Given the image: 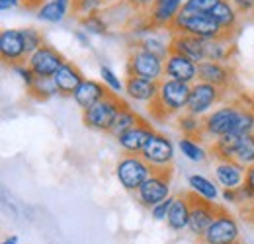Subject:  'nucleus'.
Segmentation results:
<instances>
[{
    "instance_id": "1",
    "label": "nucleus",
    "mask_w": 254,
    "mask_h": 244,
    "mask_svg": "<svg viewBox=\"0 0 254 244\" xmlns=\"http://www.w3.org/2000/svg\"><path fill=\"white\" fill-rule=\"evenodd\" d=\"M191 84L172 80V78H162L159 82V96L157 100L149 106V112L153 118L164 120L170 116H180L188 108Z\"/></svg>"
},
{
    "instance_id": "2",
    "label": "nucleus",
    "mask_w": 254,
    "mask_h": 244,
    "mask_svg": "<svg viewBox=\"0 0 254 244\" xmlns=\"http://www.w3.org/2000/svg\"><path fill=\"white\" fill-rule=\"evenodd\" d=\"M170 33H188L203 39H215V37H233L225 33L223 28L209 16V14H199V12H190V10H180L174 22L168 28Z\"/></svg>"
},
{
    "instance_id": "3",
    "label": "nucleus",
    "mask_w": 254,
    "mask_h": 244,
    "mask_svg": "<svg viewBox=\"0 0 254 244\" xmlns=\"http://www.w3.org/2000/svg\"><path fill=\"white\" fill-rule=\"evenodd\" d=\"M153 172L155 168L141 154H124L116 164L118 182L129 193H137V189L147 182Z\"/></svg>"
},
{
    "instance_id": "4",
    "label": "nucleus",
    "mask_w": 254,
    "mask_h": 244,
    "mask_svg": "<svg viewBox=\"0 0 254 244\" xmlns=\"http://www.w3.org/2000/svg\"><path fill=\"white\" fill-rule=\"evenodd\" d=\"M124 104H126V102L120 100L118 94L110 92L104 100H100L92 108H88V110L82 112V123H84L88 129L110 133V129H112V125L118 120V116H120Z\"/></svg>"
},
{
    "instance_id": "5",
    "label": "nucleus",
    "mask_w": 254,
    "mask_h": 244,
    "mask_svg": "<svg viewBox=\"0 0 254 244\" xmlns=\"http://www.w3.org/2000/svg\"><path fill=\"white\" fill-rule=\"evenodd\" d=\"M243 110H245V104H239V102H231L221 108H215L209 116L203 118V137H209L211 141H215L227 133H233Z\"/></svg>"
},
{
    "instance_id": "6",
    "label": "nucleus",
    "mask_w": 254,
    "mask_h": 244,
    "mask_svg": "<svg viewBox=\"0 0 254 244\" xmlns=\"http://www.w3.org/2000/svg\"><path fill=\"white\" fill-rule=\"evenodd\" d=\"M170 178H172V168H159V170H155L147 178V182L137 189V193H135L137 201L143 207L151 209V207L159 205L160 201L168 199L170 197Z\"/></svg>"
},
{
    "instance_id": "7",
    "label": "nucleus",
    "mask_w": 254,
    "mask_h": 244,
    "mask_svg": "<svg viewBox=\"0 0 254 244\" xmlns=\"http://www.w3.org/2000/svg\"><path fill=\"white\" fill-rule=\"evenodd\" d=\"M126 70L127 76H139V78L160 82L164 78V61L149 51L135 47L127 57Z\"/></svg>"
},
{
    "instance_id": "8",
    "label": "nucleus",
    "mask_w": 254,
    "mask_h": 244,
    "mask_svg": "<svg viewBox=\"0 0 254 244\" xmlns=\"http://www.w3.org/2000/svg\"><path fill=\"white\" fill-rule=\"evenodd\" d=\"M239 223L229 211L219 207L213 223L201 237V244H239Z\"/></svg>"
},
{
    "instance_id": "9",
    "label": "nucleus",
    "mask_w": 254,
    "mask_h": 244,
    "mask_svg": "<svg viewBox=\"0 0 254 244\" xmlns=\"http://www.w3.org/2000/svg\"><path fill=\"white\" fill-rule=\"evenodd\" d=\"M221 96H223V88L197 80V82L191 84L190 100H188L186 112L197 116V118H205V116H209L213 112L215 104H219Z\"/></svg>"
},
{
    "instance_id": "10",
    "label": "nucleus",
    "mask_w": 254,
    "mask_h": 244,
    "mask_svg": "<svg viewBox=\"0 0 254 244\" xmlns=\"http://www.w3.org/2000/svg\"><path fill=\"white\" fill-rule=\"evenodd\" d=\"M188 195H190V225H188V231H190L195 239L201 241V237L205 235V231L213 223V219H215V215L219 211V207L213 201H207L203 197H197L191 191Z\"/></svg>"
},
{
    "instance_id": "11",
    "label": "nucleus",
    "mask_w": 254,
    "mask_h": 244,
    "mask_svg": "<svg viewBox=\"0 0 254 244\" xmlns=\"http://www.w3.org/2000/svg\"><path fill=\"white\" fill-rule=\"evenodd\" d=\"M64 57L49 43H45L43 47H39L35 53L28 57V66L35 72V76H47L53 78L55 72L64 64Z\"/></svg>"
},
{
    "instance_id": "12",
    "label": "nucleus",
    "mask_w": 254,
    "mask_h": 244,
    "mask_svg": "<svg viewBox=\"0 0 254 244\" xmlns=\"http://www.w3.org/2000/svg\"><path fill=\"white\" fill-rule=\"evenodd\" d=\"M141 156L155 168H170L172 160H174V145L168 137L160 135V133H155L151 137V141L145 145Z\"/></svg>"
},
{
    "instance_id": "13",
    "label": "nucleus",
    "mask_w": 254,
    "mask_h": 244,
    "mask_svg": "<svg viewBox=\"0 0 254 244\" xmlns=\"http://www.w3.org/2000/svg\"><path fill=\"white\" fill-rule=\"evenodd\" d=\"M0 55L10 68L28 62V51L24 45L22 30H4L0 35Z\"/></svg>"
},
{
    "instance_id": "14",
    "label": "nucleus",
    "mask_w": 254,
    "mask_h": 244,
    "mask_svg": "<svg viewBox=\"0 0 254 244\" xmlns=\"http://www.w3.org/2000/svg\"><path fill=\"white\" fill-rule=\"evenodd\" d=\"M164 78L193 84L197 82V62H193L180 53L170 51V55L164 61Z\"/></svg>"
},
{
    "instance_id": "15",
    "label": "nucleus",
    "mask_w": 254,
    "mask_h": 244,
    "mask_svg": "<svg viewBox=\"0 0 254 244\" xmlns=\"http://www.w3.org/2000/svg\"><path fill=\"white\" fill-rule=\"evenodd\" d=\"M170 51L180 53L199 64L205 61V39L188 33H170Z\"/></svg>"
},
{
    "instance_id": "16",
    "label": "nucleus",
    "mask_w": 254,
    "mask_h": 244,
    "mask_svg": "<svg viewBox=\"0 0 254 244\" xmlns=\"http://www.w3.org/2000/svg\"><path fill=\"white\" fill-rule=\"evenodd\" d=\"M155 133H157V131H153L151 123L143 120V122L137 123L135 127H131L129 131H126V133L118 139V143H120L122 151L126 154H141L143 149H145V145L151 141V137H153Z\"/></svg>"
},
{
    "instance_id": "17",
    "label": "nucleus",
    "mask_w": 254,
    "mask_h": 244,
    "mask_svg": "<svg viewBox=\"0 0 254 244\" xmlns=\"http://www.w3.org/2000/svg\"><path fill=\"white\" fill-rule=\"evenodd\" d=\"M245 176L247 168L237 164L235 160L219 158L215 164V180L221 183L223 189H239L241 185H245Z\"/></svg>"
},
{
    "instance_id": "18",
    "label": "nucleus",
    "mask_w": 254,
    "mask_h": 244,
    "mask_svg": "<svg viewBox=\"0 0 254 244\" xmlns=\"http://www.w3.org/2000/svg\"><path fill=\"white\" fill-rule=\"evenodd\" d=\"M197 80L227 88L233 80V68L227 66V62H215V61H203L197 64Z\"/></svg>"
},
{
    "instance_id": "19",
    "label": "nucleus",
    "mask_w": 254,
    "mask_h": 244,
    "mask_svg": "<svg viewBox=\"0 0 254 244\" xmlns=\"http://www.w3.org/2000/svg\"><path fill=\"white\" fill-rule=\"evenodd\" d=\"M110 92L112 90H110L104 82H98V80H92V78H84L82 84L78 86V90L74 92L72 100H74L76 106L84 112V110L92 108L94 104H98L100 100H104Z\"/></svg>"
},
{
    "instance_id": "20",
    "label": "nucleus",
    "mask_w": 254,
    "mask_h": 244,
    "mask_svg": "<svg viewBox=\"0 0 254 244\" xmlns=\"http://www.w3.org/2000/svg\"><path fill=\"white\" fill-rule=\"evenodd\" d=\"M53 80H55V84H57V88H59V94L61 96H74V92L78 90V86L82 84V80H84V74H82V70L74 64V62H64L63 66L55 72V76H53Z\"/></svg>"
},
{
    "instance_id": "21",
    "label": "nucleus",
    "mask_w": 254,
    "mask_h": 244,
    "mask_svg": "<svg viewBox=\"0 0 254 244\" xmlns=\"http://www.w3.org/2000/svg\"><path fill=\"white\" fill-rule=\"evenodd\" d=\"M186 0H159L151 6L149 12V22L157 28H170V24L174 22V18L178 16V12L182 10Z\"/></svg>"
},
{
    "instance_id": "22",
    "label": "nucleus",
    "mask_w": 254,
    "mask_h": 244,
    "mask_svg": "<svg viewBox=\"0 0 254 244\" xmlns=\"http://www.w3.org/2000/svg\"><path fill=\"white\" fill-rule=\"evenodd\" d=\"M126 94L135 102L153 104L159 96V82L139 78V76H127L126 78Z\"/></svg>"
},
{
    "instance_id": "23",
    "label": "nucleus",
    "mask_w": 254,
    "mask_h": 244,
    "mask_svg": "<svg viewBox=\"0 0 254 244\" xmlns=\"http://www.w3.org/2000/svg\"><path fill=\"white\" fill-rule=\"evenodd\" d=\"M166 225L174 233H182L190 225V195H176L174 203L170 207V213L166 217Z\"/></svg>"
},
{
    "instance_id": "24",
    "label": "nucleus",
    "mask_w": 254,
    "mask_h": 244,
    "mask_svg": "<svg viewBox=\"0 0 254 244\" xmlns=\"http://www.w3.org/2000/svg\"><path fill=\"white\" fill-rule=\"evenodd\" d=\"M209 16L221 26L225 33L233 35V31L237 28V20H239V12H237V8L233 6V2H229V0H219L217 6L209 12Z\"/></svg>"
},
{
    "instance_id": "25",
    "label": "nucleus",
    "mask_w": 254,
    "mask_h": 244,
    "mask_svg": "<svg viewBox=\"0 0 254 244\" xmlns=\"http://www.w3.org/2000/svg\"><path fill=\"white\" fill-rule=\"evenodd\" d=\"M233 37H215L205 39V61L227 62L233 55Z\"/></svg>"
},
{
    "instance_id": "26",
    "label": "nucleus",
    "mask_w": 254,
    "mask_h": 244,
    "mask_svg": "<svg viewBox=\"0 0 254 244\" xmlns=\"http://www.w3.org/2000/svg\"><path fill=\"white\" fill-rule=\"evenodd\" d=\"M188 185H190L191 193H195L197 197H203L207 201L215 203V199L221 197L219 189H217V183L209 180L207 176H203V174H190L188 176Z\"/></svg>"
},
{
    "instance_id": "27",
    "label": "nucleus",
    "mask_w": 254,
    "mask_h": 244,
    "mask_svg": "<svg viewBox=\"0 0 254 244\" xmlns=\"http://www.w3.org/2000/svg\"><path fill=\"white\" fill-rule=\"evenodd\" d=\"M229 160H235L237 164L249 168L254 164V133L251 135H243L235 147V151L231 154Z\"/></svg>"
},
{
    "instance_id": "28",
    "label": "nucleus",
    "mask_w": 254,
    "mask_h": 244,
    "mask_svg": "<svg viewBox=\"0 0 254 244\" xmlns=\"http://www.w3.org/2000/svg\"><path fill=\"white\" fill-rule=\"evenodd\" d=\"M139 122H143V120H141V116H139V114H135V110H133L129 104H124V108H122V112H120L118 120H116V123H114V125H112V129H110V135H114L116 139H120L126 131H129L131 127H135Z\"/></svg>"
},
{
    "instance_id": "29",
    "label": "nucleus",
    "mask_w": 254,
    "mask_h": 244,
    "mask_svg": "<svg viewBox=\"0 0 254 244\" xmlns=\"http://www.w3.org/2000/svg\"><path fill=\"white\" fill-rule=\"evenodd\" d=\"M28 94L32 96L33 100L43 102V100H49V98L57 96V94H59V88H57V84H55V80H53V78L37 76V78H35V82L28 88Z\"/></svg>"
},
{
    "instance_id": "30",
    "label": "nucleus",
    "mask_w": 254,
    "mask_h": 244,
    "mask_svg": "<svg viewBox=\"0 0 254 244\" xmlns=\"http://www.w3.org/2000/svg\"><path fill=\"white\" fill-rule=\"evenodd\" d=\"M135 47L157 55L162 61H166V57L170 55V41H164V39H160L157 35H143Z\"/></svg>"
},
{
    "instance_id": "31",
    "label": "nucleus",
    "mask_w": 254,
    "mask_h": 244,
    "mask_svg": "<svg viewBox=\"0 0 254 244\" xmlns=\"http://www.w3.org/2000/svg\"><path fill=\"white\" fill-rule=\"evenodd\" d=\"M66 12H68V8H66V6L59 4V2H55V0H51V2H45V4L37 10V18H39V20H43V22L59 24V22H63L64 20Z\"/></svg>"
},
{
    "instance_id": "32",
    "label": "nucleus",
    "mask_w": 254,
    "mask_h": 244,
    "mask_svg": "<svg viewBox=\"0 0 254 244\" xmlns=\"http://www.w3.org/2000/svg\"><path fill=\"white\" fill-rule=\"evenodd\" d=\"M178 127L184 133V137H191V139H193V135L203 137V118H197L193 114H188V112L180 114L178 116Z\"/></svg>"
},
{
    "instance_id": "33",
    "label": "nucleus",
    "mask_w": 254,
    "mask_h": 244,
    "mask_svg": "<svg viewBox=\"0 0 254 244\" xmlns=\"http://www.w3.org/2000/svg\"><path fill=\"white\" fill-rule=\"evenodd\" d=\"M178 149L182 151V154L191 160V162H203L207 158V151L201 147V143H197L195 139L191 137H182L178 141Z\"/></svg>"
},
{
    "instance_id": "34",
    "label": "nucleus",
    "mask_w": 254,
    "mask_h": 244,
    "mask_svg": "<svg viewBox=\"0 0 254 244\" xmlns=\"http://www.w3.org/2000/svg\"><path fill=\"white\" fill-rule=\"evenodd\" d=\"M100 76H102V82L114 92V94H120L122 90H126V82H122L120 76L108 64H100Z\"/></svg>"
},
{
    "instance_id": "35",
    "label": "nucleus",
    "mask_w": 254,
    "mask_h": 244,
    "mask_svg": "<svg viewBox=\"0 0 254 244\" xmlns=\"http://www.w3.org/2000/svg\"><path fill=\"white\" fill-rule=\"evenodd\" d=\"M22 37H24V45H26L28 57H30L32 53H35L39 47H43V45H45L41 31L35 30V28H24V30H22Z\"/></svg>"
},
{
    "instance_id": "36",
    "label": "nucleus",
    "mask_w": 254,
    "mask_h": 244,
    "mask_svg": "<svg viewBox=\"0 0 254 244\" xmlns=\"http://www.w3.org/2000/svg\"><path fill=\"white\" fill-rule=\"evenodd\" d=\"M108 0H70L72 12L78 16H90V14H98V8L102 4H106Z\"/></svg>"
},
{
    "instance_id": "37",
    "label": "nucleus",
    "mask_w": 254,
    "mask_h": 244,
    "mask_svg": "<svg viewBox=\"0 0 254 244\" xmlns=\"http://www.w3.org/2000/svg\"><path fill=\"white\" fill-rule=\"evenodd\" d=\"M80 26L86 33H94V35H104L108 31V26L100 18V14H90V16L80 18Z\"/></svg>"
},
{
    "instance_id": "38",
    "label": "nucleus",
    "mask_w": 254,
    "mask_h": 244,
    "mask_svg": "<svg viewBox=\"0 0 254 244\" xmlns=\"http://www.w3.org/2000/svg\"><path fill=\"white\" fill-rule=\"evenodd\" d=\"M233 133H237V135H251L254 133V112L251 108H247L245 106V110L241 112V118H239V122H237V127H235V131Z\"/></svg>"
},
{
    "instance_id": "39",
    "label": "nucleus",
    "mask_w": 254,
    "mask_h": 244,
    "mask_svg": "<svg viewBox=\"0 0 254 244\" xmlns=\"http://www.w3.org/2000/svg\"><path fill=\"white\" fill-rule=\"evenodd\" d=\"M219 0H186L184 2V10H190V12H199V14H209L215 6H217Z\"/></svg>"
},
{
    "instance_id": "40",
    "label": "nucleus",
    "mask_w": 254,
    "mask_h": 244,
    "mask_svg": "<svg viewBox=\"0 0 254 244\" xmlns=\"http://www.w3.org/2000/svg\"><path fill=\"white\" fill-rule=\"evenodd\" d=\"M172 203H174V195H170L168 199L160 201L159 205L151 207V209H149V211H151V217H153L155 221H166V217H168V213H170Z\"/></svg>"
},
{
    "instance_id": "41",
    "label": "nucleus",
    "mask_w": 254,
    "mask_h": 244,
    "mask_svg": "<svg viewBox=\"0 0 254 244\" xmlns=\"http://www.w3.org/2000/svg\"><path fill=\"white\" fill-rule=\"evenodd\" d=\"M12 70L22 78V82L26 84V88H30L33 82H35V72H33L32 68L28 66V62H22V64H16V66H12Z\"/></svg>"
},
{
    "instance_id": "42",
    "label": "nucleus",
    "mask_w": 254,
    "mask_h": 244,
    "mask_svg": "<svg viewBox=\"0 0 254 244\" xmlns=\"http://www.w3.org/2000/svg\"><path fill=\"white\" fill-rule=\"evenodd\" d=\"M233 6L239 14H249L254 10V0H233Z\"/></svg>"
},
{
    "instance_id": "43",
    "label": "nucleus",
    "mask_w": 254,
    "mask_h": 244,
    "mask_svg": "<svg viewBox=\"0 0 254 244\" xmlns=\"http://www.w3.org/2000/svg\"><path fill=\"white\" fill-rule=\"evenodd\" d=\"M221 197L227 203H239V189H223Z\"/></svg>"
},
{
    "instance_id": "44",
    "label": "nucleus",
    "mask_w": 254,
    "mask_h": 244,
    "mask_svg": "<svg viewBox=\"0 0 254 244\" xmlns=\"http://www.w3.org/2000/svg\"><path fill=\"white\" fill-rule=\"evenodd\" d=\"M245 185L254 193V164L247 168V176H245Z\"/></svg>"
},
{
    "instance_id": "45",
    "label": "nucleus",
    "mask_w": 254,
    "mask_h": 244,
    "mask_svg": "<svg viewBox=\"0 0 254 244\" xmlns=\"http://www.w3.org/2000/svg\"><path fill=\"white\" fill-rule=\"evenodd\" d=\"M133 8H151L155 4V0H127Z\"/></svg>"
},
{
    "instance_id": "46",
    "label": "nucleus",
    "mask_w": 254,
    "mask_h": 244,
    "mask_svg": "<svg viewBox=\"0 0 254 244\" xmlns=\"http://www.w3.org/2000/svg\"><path fill=\"white\" fill-rule=\"evenodd\" d=\"M74 35L78 37V41H80V45H82V47H90V37H88V33H86V31L84 30L76 31Z\"/></svg>"
},
{
    "instance_id": "47",
    "label": "nucleus",
    "mask_w": 254,
    "mask_h": 244,
    "mask_svg": "<svg viewBox=\"0 0 254 244\" xmlns=\"http://www.w3.org/2000/svg\"><path fill=\"white\" fill-rule=\"evenodd\" d=\"M18 2L22 0H0V10H10V8H16Z\"/></svg>"
},
{
    "instance_id": "48",
    "label": "nucleus",
    "mask_w": 254,
    "mask_h": 244,
    "mask_svg": "<svg viewBox=\"0 0 254 244\" xmlns=\"http://www.w3.org/2000/svg\"><path fill=\"white\" fill-rule=\"evenodd\" d=\"M22 4H24L26 8H35V10H39L45 2H43V0H22Z\"/></svg>"
},
{
    "instance_id": "49",
    "label": "nucleus",
    "mask_w": 254,
    "mask_h": 244,
    "mask_svg": "<svg viewBox=\"0 0 254 244\" xmlns=\"http://www.w3.org/2000/svg\"><path fill=\"white\" fill-rule=\"evenodd\" d=\"M18 243H20V239L16 235H12V237H8V239L2 241V244H18Z\"/></svg>"
},
{
    "instance_id": "50",
    "label": "nucleus",
    "mask_w": 254,
    "mask_h": 244,
    "mask_svg": "<svg viewBox=\"0 0 254 244\" xmlns=\"http://www.w3.org/2000/svg\"><path fill=\"white\" fill-rule=\"evenodd\" d=\"M55 2H59V4H63V6H66V8L70 6V0H55Z\"/></svg>"
},
{
    "instance_id": "51",
    "label": "nucleus",
    "mask_w": 254,
    "mask_h": 244,
    "mask_svg": "<svg viewBox=\"0 0 254 244\" xmlns=\"http://www.w3.org/2000/svg\"><path fill=\"white\" fill-rule=\"evenodd\" d=\"M251 213H254V201L251 203Z\"/></svg>"
},
{
    "instance_id": "52",
    "label": "nucleus",
    "mask_w": 254,
    "mask_h": 244,
    "mask_svg": "<svg viewBox=\"0 0 254 244\" xmlns=\"http://www.w3.org/2000/svg\"><path fill=\"white\" fill-rule=\"evenodd\" d=\"M155 2H159V0H155Z\"/></svg>"
},
{
    "instance_id": "53",
    "label": "nucleus",
    "mask_w": 254,
    "mask_h": 244,
    "mask_svg": "<svg viewBox=\"0 0 254 244\" xmlns=\"http://www.w3.org/2000/svg\"><path fill=\"white\" fill-rule=\"evenodd\" d=\"M229 2H233V0H229Z\"/></svg>"
}]
</instances>
